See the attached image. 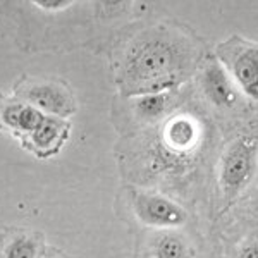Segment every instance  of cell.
<instances>
[{
	"label": "cell",
	"instance_id": "1",
	"mask_svg": "<svg viewBox=\"0 0 258 258\" xmlns=\"http://www.w3.org/2000/svg\"><path fill=\"white\" fill-rule=\"evenodd\" d=\"M179 45L164 33H150L133 45L127 53L126 74L129 80L147 88L153 83H165L179 73L182 60Z\"/></svg>",
	"mask_w": 258,
	"mask_h": 258
},
{
	"label": "cell",
	"instance_id": "2",
	"mask_svg": "<svg viewBox=\"0 0 258 258\" xmlns=\"http://www.w3.org/2000/svg\"><path fill=\"white\" fill-rule=\"evenodd\" d=\"M256 169V145L251 138H238L227 147L220 162V182L227 195H236L249 182Z\"/></svg>",
	"mask_w": 258,
	"mask_h": 258
},
{
	"label": "cell",
	"instance_id": "3",
	"mask_svg": "<svg viewBox=\"0 0 258 258\" xmlns=\"http://www.w3.org/2000/svg\"><path fill=\"white\" fill-rule=\"evenodd\" d=\"M219 52L227 62L236 85L246 97L258 100V47L246 41L239 45H231V41H227Z\"/></svg>",
	"mask_w": 258,
	"mask_h": 258
},
{
	"label": "cell",
	"instance_id": "4",
	"mask_svg": "<svg viewBox=\"0 0 258 258\" xmlns=\"http://www.w3.org/2000/svg\"><path fill=\"white\" fill-rule=\"evenodd\" d=\"M133 205L138 219L147 226L169 229L179 227L186 222V212L177 203L160 195L136 193Z\"/></svg>",
	"mask_w": 258,
	"mask_h": 258
},
{
	"label": "cell",
	"instance_id": "5",
	"mask_svg": "<svg viewBox=\"0 0 258 258\" xmlns=\"http://www.w3.org/2000/svg\"><path fill=\"white\" fill-rule=\"evenodd\" d=\"M26 98L36 109L48 112L52 115H69L74 112V102L73 97L64 86L55 85V83H40L33 85L26 91Z\"/></svg>",
	"mask_w": 258,
	"mask_h": 258
},
{
	"label": "cell",
	"instance_id": "6",
	"mask_svg": "<svg viewBox=\"0 0 258 258\" xmlns=\"http://www.w3.org/2000/svg\"><path fill=\"white\" fill-rule=\"evenodd\" d=\"M202 86L207 98L219 107H231L236 102V91L229 80L226 69L217 62H212L205 68L202 76Z\"/></svg>",
	"mask_w": 258,
	"mask_h": 258
},
{
	"label": "cell",
	"instance_id": "7",
	"mask_svg": "<svg viewBox=\"0 0 258 258\" xmlns=\"http://www.w3.org/2000/svg\"><path fill=\"white\" fill-rule=\"evenodd\" d=\"M45 115L30 103H9L2 109V120L7 126L33 133L41 124Z\"/></svg>",
	"mask_w": 258,
	"mask_h": 258
},
{
	"label": "cell",
	"instance_id": "8",
	"mask_svg": "<svg viewBox=\"0 0 258 258\" xmlns=\"http://www.w3.org/2000/svg\"><path fill=\"white\" fill-rule=\"evenodd\" d=\"M164 136L170 148L182 152V150H189L198 141V127L188 117H177L169 122Z\"/></svg>",
	"mask_w": 258,
	"mask_h": 258
},
{
	"label": "cell",
	"instance_id": "9",
	"mask_svg": "<svg viewBox=\"0 0 258 258\" xmlns=\"http://www.w3.org/2000/svg\"><path fill=\"white\" fill-rule=\"evenodd\" d=\"M64 122L53 117H45L40 126L31 133V143L40 152H55L64 138Z\"/></svg>",
	"mask_w": 258,
	"mask_h": 258
},
{
	"label": "cell",
	"instance_id": "10",
	"mask_svg": "<svg viewBox=\"0 0 258 258\" xmlns=\"http://www.w3.org/2000/svg\"><path fill=\"white\" fill-rule=\"evenodd\" d=\"M41 253V243L33 234L21 232L7 241L2 251V258H38Z\"/></svg>",
	"mask_w": 258,
	"mask_h": 258
},
{
	"label": "cell",
	"instance_id": "11",
	"mask_svg": "<svg viewBox=\"0 0 258 258\" xmlns=\"http://www.w3.org/2000/svg\"><path fill=\"white\" fill-rule=\"evenodd\" d=\"M169 95L167 93H148L136 100L135 110L141 119L155 120L167 109Z\"/></svg>",
	"mask_w": 258,
	"mask_h": 258
},
{
	"label": "cell",
	"instance_id": "12",
	"mask_svg": "<svg viewBox=\"0 0 258 258\" xmlns=\"http://www.w3.org/2000/svg\"><path fill=\"white\" fill-rule=\"evenodd\" d=\"M155 258H186V243L177 234H164L155 243Z\"/></svg>",
	"mask_w": 258,
	"mask_h": 258
},
{
	"label": "cell",
	"instance_id": "13",
	"mask_svg": "<svg viewBox=\"0 0 258 258\" xmlns=\"http://www.w3.org/2000/svg\"><path fill=\"white\" fill-rule=\"evenodd\" d=\"M40 7H43V9L47 11H55V9H66V7H69L71 4L69 2H64V0H41V2H36Z\"/></svg>",
	"mask_w": 258,
	"mask_h": 258
},
{
	"label": "cell",
	"instance_id": "14",
	"mask_svg": "<svg viewBox=\"0 0 258 258\" xmlns=\"http://www.w3.org/2000/svg\"><path fill=\"white\" fill-rule=\"evenodd\" d=\"M239 258H258V241H251L241 249Z\"/></svg>",
	"mask_w": 258,
	"mask_h": 258
}]
</instances>
